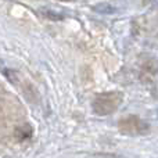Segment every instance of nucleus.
<instances>
[{
    "mask_svg": "<svg viewBox=\"0 0 158 158\" xmlns=\"http://www.w3.org/2000/svg\"><path fill=\"white\" fill-rule=\"evenodd\" d=\"M122 103V93L106 92L97 94L92 101L93 111L97 115H110L118 110Z\"/></svg>",
    "mask_w": 158,
    "mask_h": 158,
    "instance_id": "1",
    "label": "nucleus"
},
{
    "mask_svg": "<svg viewBox=\"0 0 158 158\" xmlns=\"http://www.w3.org/2000/svg\"><path fill=\"white\" fill-rule=\"evenodd\" d=\"M118 128H119V131L122 133H126V135H143L146 132H148L150 126L143 119H140L139 117L131 115V117L122 118L118 122Z\"/></svg>",
    "mask_w": 158,
    "mask_h": 158,
    "instance_id": "2",
    "label": "nucleus"
}]
</instances>
